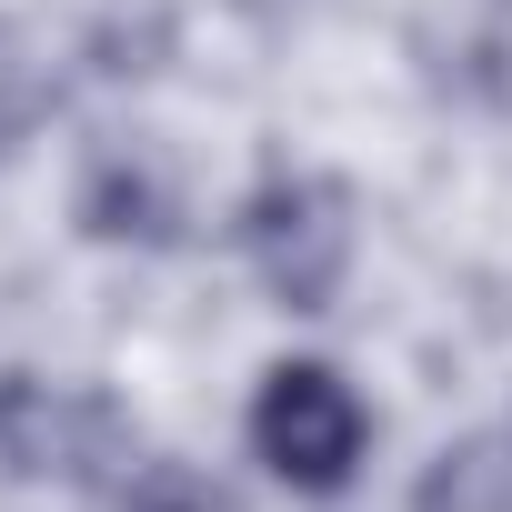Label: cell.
I'll return each mask as SVG.
<instances>
[{
	"label": "cell",
	"mask_w": 512,
	"mask_h": 512,
	"mask_svg": "<svg viewBox=\"0 0 512 512\" xmlns=\"http://www.w3.org/2000/svg\"><path fill=\"white\" fill-rule=\"evenodd\" d=\"M0 472L61 482V492H101V482H141V442H131V412L101 382L0 372Z\"/></svg>",
	"instance_id": "cell-1"
},
{
	"label": "cell",
	"mask_w": 512,
	"mask_h": 512,
	"mask_svg": "<svg viewBox=\"0 0 512 512\" xmlns=\"http://www.w3.org/2000/svg\"><path fill=\"white\" fill-rule=\"evenodd\" d=\"M241 251H251V272H262V292H272L282 312H332L342 282H352V251H362L342 181H322V171H272L262 191L241 201Z\"/></svg>",
	"instance_id": "cell-2"
},
{
	"label": "cell",
	"mask_w": 512,
	"mask_h": 512,
	"mask_svg": "<svg viewBox=\"0 0 512 512\" xmlns=\"http://www.w3.org/2000/svg\"><path fill=\"white\" fill-rule=\"evenodd\" d=\"M251 452H262L272 482H292V492L322 502V492H342L362 472L372 412H362V392L332 362H272L262 392H251Z\"/></svg>",
	"instance_id": "cell-3"
},
{
	"label": "cell",
	"mask_w": 512,
	"mask_h": 512,
	"mask_svg": "<svg viewBox=\"0 0 512 512\" xmlns=\"http://www.w3.org/2000/svg\"><path fill=\"white\" fill-rule=\"evenodd\" d=\"M71 211H81V231H91V241H131V251H171V241H181V191H171L141 151L91 161Z\"/></svg>",
	"instance_id": "cell-4"
},
{
	"label": "cell",
	"mask_w": 512,
	"mask_h": 512,
	"mask_svg": "<svg viewBox=\"0 0 512 512\" xmlns=\"http://www.w3.org/2000/svg\"><path fill=\"white\" fill-rule=\"evenodd\" d=\"M412 512H512V442L502 432H462L422 462Z\"/></svg>",
	"instance_id": "cell-5"
},
{
	"label": "cell",
	"mask_w": 512,
	"mask_h": 512,
	"mask_svg": "<svg viewBox=\"0 0 512 512\" xmlns=\"http://www.w3.org/2000/svg\"><path fill=\"white\" fill-rule=\"evenodd\" d=\"M31 121H41V61L21 51V31H11V21H0V151L31 141Z\"/></svg>",
	"instance_id": "cell-6"
}]
</instances>
